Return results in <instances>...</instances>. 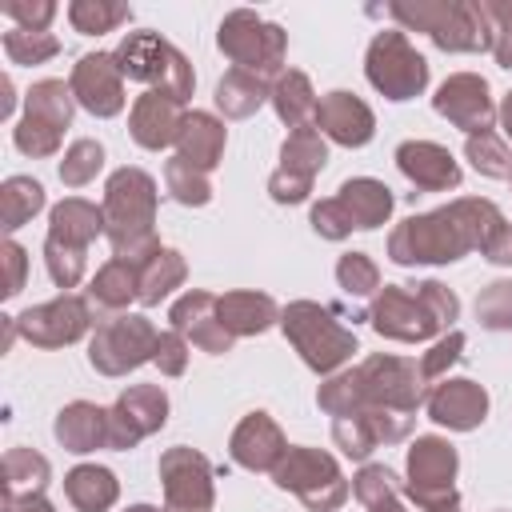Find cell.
Listing matches in <instances>:
<instances>
[{"instance_id": "1", "label": "cell", "mask_w": 512, "mask_h": 512, "mask_svg": "<svg viewBox=\"0 0 512 512\" xmlns=\"http://www.w3.org/2000/svg\"><path fill=\"white\" fill-rule=\"evenodd\" d=\"M504 224V212L488 196H456L436 212H416L388 232V260L400 268L456 264L484 248Z\"/></svg>"}, {"instance_id": "2", "label": "cell", "mask_w": 512, "mask_h": 512, "mask_svg": "<svg viewBox=\"0 0 512 512\" xmlns=\"http://www.w3.org/2000/svg\"><path fill=\"white\" fill-rule=\"evenodd\" d=\"M432 384L420 372V360L408 356H388V352H372L364 356L356 368L328 376L316 388V404L320 412L336 416H352L360 408H396V412H416L424 408Z\"/></svg>"}, {"instance_id": "3", "label": "cell", "mask_w": 512, "mask_h": 512, "mask_svg": "<svg viewBox=\"0 0 512 512\" xmlns=\"http://www.w3.org/2000/svg\"><path fill=\"white\" fill-rule=\"evenodd\" d=\"M156 180L144 168H116L104 184V236L112 244V256L144 264L164 244L156 240Z\"/></svg>"}, {"instance_id": "4", "label": "cell", "mask_w": 512, "mask_h": 512, "mask_svg": "<svg viewBox=\"0 0 512 512\" xmlns=\"http://www.w3.org/2000/svg\"><path fill=\"white\" fill-rule=\"evenodd\" d=\"M456 316H460V296L440 280L384 284L368 308L372 328L396 344H424L436 332L452 328Z\"/></svg>"}, {"instance_id": "5", "label": "cell", "mask_w": 512, "mask_h": 512, "mask_svg": "<svg viewBox=\"0 0 512 512\" xmlns=\"http://www.w3.org/2000/svg\"><path fill=\"white\" fill-rule=\"evenodd\" d=\"M388 16L424 32L440 52H492V24L480 0H392Z\"/></svg>"}, {"instance_id": "6", "label": "cell", "mask_w": 512, "mask_h": 512, "mask_svg": "<svg viewBox=\"0 0 512 512\" xmlns=\"http://www.w3.org/2000/svg\"><path fill=\"white\" fill-rule=\"evenodd\" d=\"M280 332L288 336V344L300 352V360L316 376H336L356 352V332L344 328L336 320V312L328 304H316V300L284 304L280 308Z\"/></svg>"}, {"instance_id": "7", "label": "cell", "mask_w": 512, "mask_h": 512, "mask_svg": "<svg viewBox=\"0 0 512 512\" xmlns=\"http://www.w3.org/2000/svg\"><path fill=\"white\" fill-rule=\"evenodd\" d=\"M112 56H116L124 80L148 84V92H164L184 104L196 88V72L188 64V56L176 44H168L160 32H128Z\"/></svg>"}, {"instance_id": "8", "label": "cell", "mask_w": 512, "mask_h": 512, "mask_svg": "<svg viewBox=\"0 0 512 512\" xmlns=\"http://www.w3.org/2000/svg\"><path fill=\"white\" fill-rule=\"evenodd\" d=\"M216 44L232 60V68H244L268 84L284 72L288 32L272 20H260L252 8H232L216 28Z\"/></svg>"}, {"instance_id": "9", "label": "cell", "mask_w": 512, "mask_h": 512, "mask_svg": "<svg viewBox=\"0 0 512 512\" xmlns=\"http://www.w3.org/2000/svg\"><path fill=\"white\" fill-rule=\"evenodd\" d=\"M272 484L300 496L308 512H336L352 496V484L344 480L336 456L324 448H304V444H288L284 460L272 468Z\"/></svg>"}, {"instance_id": "10", "label": "cell", "mask_w": 512, "mask_h": 512, "mask_svg": "<svg viewBox=\"0 0 512 512\" xmlns=\"http://www.w3.org/2000/svg\"><path fill=\"white\" fill-rule=\"evenodd\" d=\"M364 76L384 100H416L428 88V60L412 48L400 28L376 32L364 52Z\"/></svg>"}, {"instance_id": "11", "label": "cell", "mask_w": 512, "mask_h": 512, "mask_svg": "<svg viewBox=\"0 0 512 512\" xmlns=\"http://www.w3.org/2000/svg\"><path fill=\"white\" fill-rule=\"evenodd\" d=\"M156 340H160V332L148 316H136V312L108 316L96 324V332L88 340V364L100 376H128L140 364H152Z\"/></svg>"}, {"instance_id": "12", "label": "cell", "mask_w": 512, "mask_h": 512, "mask_svg": "<svg viewBox=\"0 0 512 512\" xmlns=\"http://www.w3.org/2000/svg\"><path fill=\"white\" fill-rule=\"evenodd\" d=\"M456 472H460V452L444 436H416L404 460V492L424 512L460 504Z\"/></svg>"}, {"instance_id": "13", "label": "cell", "mask_w": 512, "mask_h": 512, "mask_svg": "<svg viewBox=\"0 0 512 512\" xmlns=\"http://www.w3.org/2000/svg\"><path fill=\"white\" fill-rule=\"evenodd\" d=\"M160 488H164V512H212L216 504V472L204 452L176 444L160 452Z\"/></svg>"}, {"instance_id": "14", "label": "cell", "mask_w": 512, "mask_h": 512, "mask_svg": "<svg viewBox=\"0 0 512 512\" xmlns=\"http://www.w3.org/2000/svg\"><path fill=\"white\" fill-rule=\"evenodd\" d=\"M16 328H20V336L32 348H68L88 328H96V312H92V304L84 296L60 292L56 300H44V304L24 308L16 316Z\"/></svg>"}, {"instance_id": "15", "label": "cell", "mask_w": 512, "mask_h": 512, "mask_svg": "<svg viewBox=\"0 0 512 512\" xmlns=\"http://www.w3.org/2000/svg\"><path fill=\"white\" fill-rule=\"evenodd\" d=\"M324 164H328V144L312 124L288 132L280 144V168L268 176V196L276 204H304Z\"/></svg>"}, {"instance_id": "16", "label": "cell", "mask_w": 512, "mask_h": 512, "mask_svg": "<svg viewBox=\"0 0 512 512\" xmlns=\"http://www.w3.org/2000/svg\"><path fill=\"white\" fill-rule=\"evenodd\" d=\"M164 424H168V392L160 384H132L108 408V448L128 452Z\"/></svg>"}, {"instance_id": "17", "label": "cell", "mask_w": 512, "mask_h": 512, "mask_svg": "<svg viewBox=\"0 0 512 512\" xmlns=\"http://www.w3.org/2000/svg\"><path fill=\"white\" fill-rule=\"evenodd\" d=\"M432 108L436 116H444L452 128H460L464 136H476V132H492L496 124V100H492V88L480 72H452L436 96H432Z\"/></svg>"}, {"instance_id": "18", "label": "cell", "mask_w": 512, "mask_h": 512, "mask_svg": "<svg viewBox=\"0 0 512 512\" xmlns=\"http://www.w3.org/2000/svg\"><path fill=\"white\" fill-rule=\"evenodd\" d=\"M68 88L76 96V104L88 112V116H116L124 112V72L116 64L112 52H84L76 64H72V76H68Z\"/></svg>"}, {"instance_id": "19", "label": "cell", "mask_w": 512, "mask_h": 512, "mask_svg": "<svg viewBox=\"0 0 512 512\" xmlns=\"http://www.w3.org/2000/svg\"><path fill=\"white\" fill-rule=\"evenodd\" d=\"M168 324H172L184 340H192L200 352H208V356H224V352H232V344H236V336H232V332L224 328V320H220V296H212V292H204V288H188L180 300H172Z\"/></svg>"}, {"instance_id": "20", "label": "cell", "mask_w": 512, "mask_h": 512, "mask_svg": "<svg viewBox=\"0 0 512 512\" xmlns=\"http://www.w3.org/2000/svg\"><path fill=\"white\" fill-rule=\"evenodd\" d=\"M424 412L448 432H472L488 420V392L468 376H444L440 384H432Z\"/></svg>"}, {"instance_id": "21", "label": "cell", "mask_w": 512, "mask_h": 512, "mask_svg": "<svg viewBox=\"0 0 512 512\" xmlns=\"http://www.w3.org/2000/svg\"><path fill=\"white\" fill-rule=\"evenodd\" d=\"M312 128H316L324 140L340 144V148H364V144L376 136V116H372V108H368L356 92L336 88V92H324V96H320Z\"/></svg>"}, {"instance_id": "22", "label": "cell", "mask_w": 512, "mask_h": 512, "mask_svg": "<svg viewBox=\"0 0 512 512\" xmlns=\"http://www.w3.org/2000/svg\"><path fill=\"white\" fill-rule=\"evenodd\" d=\"M396 168L420 192H456L464 180L456 156L436 140H404L396 148Z\"/></svg>"}, {"instance_id": "23", "label": "cell", "mask_w": 512, "mask_h": 512, "mask_svg": "<svg viewBox=\"0 0 512 512\" xmlns=\"http://www.w3.org/2000/svg\"><path fill=\"white\" fill-rule=\"evenodd\" d=\"M284 452H288V440L268 412H248L228 436L232 464H240L248 472H272L284 460Z\"/></svg>"}, {"instance_id": "24", "label": "cell", "mask_w": 512, "mask_h": 512, "mask_svg": "<svg viewBox=\"0 0 512 512\" xmlns=\"http://www.w3.org/2000/svg\"><path fill=\"white\" fill-rule=\"evenodd\" d=\"M184 116H188V108L180 100H172L164 92H144V96H136V104L128 112V132L140 148L160 152V148L176 144Z\"/></svg>"}, {"instance_id": "25", "label": "cell", "mask_w": 512, "mask_h": 512, "mask_svg": "<svg viewBox=\"0 0 512 512\" xmlns=\"http://www.w3.org/2000/svg\"><path fill=\"white\" fill-rule=\"evenodd\" d=\"M84 300L92 304L96 324H100V320H108V316H120L132 300H140V264L120 260V256L104 260V264L96 268V276L88 280Z\"/></svg>"}, {"instance_id": "26", "label": "cell", "mask_w": 512, "mask_h": 512, "mask_svg": "<svg viewBox=\"0 0 512 512\" xmlns=\"http://www.w3.org/2000/svg\"><path fill=\"white\" fill-rule=\"evenodd\" d=\"M52 432H56L60 448L72 456H88L96 448H108V408H100L92 400H72L56 412Z\"/></svg>"}, {"instance_id": "27", "label": "cell", "mask_w": 512, "mask_h": 512, "mask_svg": "<svg viewBox=\"0 0 512 512\" xmlns=\"http://www.w3.org/2000/svg\"><path fill=\"white\" fill-rule=\"evenodd\" d=\"M224 144H228V128L224 120H216L212 112H200L192 108L180 124V136H176V156L188 160L192 168L200 172H212L224 156Z\"/></svg>"}, {"instance_id": "28", "label": "cell", "mask_w": 512, "mask_h": 512, "mask_svg": "<svg viewBox=\"0 0 512 512\" xmlns=\"http://www.w3.org/2000/svg\"><path fill=\"white\" fill-rule=\"evenodd\" d=\"M336 200L348 212L352 228H360V232H372V228L388 224L392 204H396L392 200V188L384 180H376V176H352V180H344L340 192H336Z\"/></svg>"}, {"instance_id": "29", "label": "cell", "mask_w": 512, "mask_h": 512, "mask_svg": "<svg viewBox=\"0 0 512 512\" xmlns=\"http://www.w3.org/2000/svg\"><path fill=\"white\" fill-rule=\"evenodd\" d=\"M104 236V208H96L84 196H68L60 204H52L48 212V240H60L68 248L88 252V244Z\"/></svg>"}, {"instance_id": "30", "label": "cell", "mask_w": 512, "mask_h": 512, "mask_svg": "<svg viewBox=\"0 0 512 512\" xmlns=\"http://www.w3.org/2000/svg\"><path fill=\"white\" fill-rule=\"evenodd\" d=\"M220 320L232 336H260L272 324H280V304L268 292L256 288H236L220 296Z\"/></svg>"}, {"instance_id": "31", "label": "cell", "mask_w": 512, "mask_h": 512, "mask_svg": "<svg viewBox=\"0 0 512 512\" xmlns=\"http://www.w3.org/2000/svg\"><path fill=\"white\" fill-rule=\"evenodd\" d=\"M268 104L276 108L280 124H288V132H296V128H308V124L316 120V104H320V100H316V88H312L308 72L284 68V72L272 80Z\"/></svg>"}, {"instance_id": "32", "label": "cell", "mask_w": 512, "mask_h": 512, "mask_svg": "<svg viewBox=\"0 0 512 512\" xmlns=\"http://www.w3.org/2000/svg\"><path fill=\"white\" fill-rule=\"evenodd\" d=\"M64 496L76 512H108L120 500V480L104 464H76L64 476Z\"/></svg>"}, {"instance_id": "33", "label": "cell", "mask_w": 512, "mask_h": 512, "mask_svg": "<svg viewBox=\"0 0 512 512\" xmlns=\"http://www.w3.org/2000/svg\"><path fill=\"white\" fill-rule=\"evenodd\" d=\"M0 468H4V504L20 500V496H44V488L52 480L48 456H40L36 448H24V444L8 448Z\"/></svg>"}, {"instance_id": "34", "label": "cell", "mask_w": 512, "mask_h": 512, "mask_svg": "<svg viewBox=\"0 0 512 512\" xmlns=\"http://www.w3.org/2000/svg\"><path fill=\"white\" fill-rule=\"evenodd\" d=\"M272 96V84L244 72V68H228L220 80H216V108L228 116V120H248L264 100Z\"/></svg>"}, {"instance_id": "35", "label": "cell", "mask_w": 512, "mask_h": 512, "mask_svg": "<svg viewBox=\"0 0 512 512\" xmlns=\"http://www.w3.org/2000/svg\"><path fill=\"white\" fill-rule=\"evenodd\" d=\"M188 280V264L176 248H160L156 256H148L140 264V304L156 308L164 296H172L180 284Z\"/></svg>"}, {"instance_id": "36", "label": "cell", "mask_w": 512, "mask_h": 512, "mask_svg": "<svg viewBox=\"0 0 512 512\" xmlns=\"http://www.w3.org/2000/svg\"><path fill=\"white\" fill-rule=\"evenodd\" d=\"M72 112H76V96L64 80H36L24 96V116H32L56 132H64L72 124Z\"/></svg>"}, {"instance_id": "37", "label": "cell", "mask_w": 512, "mask_h": 512, "mask_svg": "<svg viewBox=\"0 0 512 512\" xmlns=\"http://www.w3.org/2000/svg\"><path fill=\"white\" fill-rule=\"evenodd\" d=\"M44 204H48V196H44V184L40 180H32V176H8L0 184V228L4 232L24 228Z\"/></svg>"}, {"instance_id": "38", "label": "cell", "mask_w": 512, "mask_h": 512, "mask_svg": "<svg viewBox=\"0 0 512 512\" xmlns=\"http://www.w3.org/2000/svg\"><path fill=\"white\" fill-rule=\"evenodd\" d=\"M68 20L80 36H104L120 24L132 20V8L128 4H116V0H72L68 4Z\"/></svg>"}, {"instance_id": "39", "label": "cell", "mask_w": 512, "mask_h": 512, "mask_svg": "<svg viewBox=\"0 0 512 512\" xmlns=\"http://www.w3.org/2000/svg\"><path fill=\"white\" fill-rule=\"evenodd\" d=\"M164 188H168V196H172L176 204H184V208H204V204L212 200V180H208V172L192 168V164L180 160V156L164 160Z\"/></svg>"}, {"instance_id": "40", "label": "cell", "mask_w": 512, "mask_h": 512, "mask_svg": "<svg viewBox=\"0 0 512 512\" xmlns=\"http://www.w3.org/2000/svg\"><path fill=\"white\" fill-rule=\"evenodd\" d=\"M464 160L488 180H512V152L496 132H476L464 140Z\"/></svg>"}, {"instance_id": "41", "label": "cell", "mask_w": 512, "mask_h": 512, "mask_svg": "<svg viewBox=\"0 0 512 512\" xmlns=\"http://www.w3.org/2000/svg\"><path fill=\"white\" fill-rule=\"evenodd\" d=\"M100 168H104V144L80 136V140L68 144V152H64V160H60V184L84 188L88 180H96Z\"/></svg>"}, {"instance_id": "42", "label": "cell", "mask_w": 512, "mask_h": 512, "mask_svg": "<svg viewBox=\"0 0 512 512\" xmlns=\"http://www.w3.org/2000/svg\"><path fill=\"white\" fill-rule=\"evenodd\" d=\"M336 284L344 288V296L352 300H364V296H376L380 292V268L368 252H344L336 260Z\"/></svg>"}, {"instance_id": "43", "label": "cell", "mask_w": 512, "mask_h": 512, "mask_svg": "<svg viewBox=\"0 0 512 512\" xmlns=\"http://www.w3.org/2000/svg\"><path fill=\"white\" fill-rule=\"evenodd\" d=\"M476 324L488 332H512V280H492L476 292Z\"/></svg>"}, {"instance_id": "44", "label": "cell", "mask_w": 512, "mask_h": 512, "mask_svg": "<svg viewBox=\"0 0 512 512\" xmlns=\"http://www.w3.org/2000/svg\"><path fill=\"white\" fill-rule=\"evenodd\" d=\"M4 56L12 60V64H44V60H52L56 52H60V40L52 36V32H28V28H12V32H4Z\"/></svg>"}, {"instance_id": "45", "label": "cell", "mask_w": 512, "mask_h": 512, "mask_svg": "<svg viewBox=\"0 0 512 512\" xmlns=\"http://www.w3.org/2000/svg\"><path fill=\"white\" fill-rule=\"evenodd\" d=\"M44 268L52 276L56 288H76L84 280V268H88V252L80 248H68L60 240H48L44 236Z\"/></svg>"}, {"instance_id": "46", "label": "cell", "mask_w": 512, "mask_h": 512, "mask_svg": "<svg viewBox=\"0 0 512 512\" xmlns=\"http://www.w3.org/2000/svg\"><path fill=\"white\" fill-rule=\"evenodd\" d=\"M404 492V480L388 468V464H364L356 476H352V496L368 508L376 500H388V496H400Z\"/></svg>"}, {"instance_id": "47", "label": "cell", "mask_w": 512, "mask_h": 512, "mask_svg": "<svg viewBox=\"0 0 512 512\" xmlns=\"http://www.w3.org/2000/svg\"><path fill=\"white\" fill-rule=\"evenodd\" d=\"M60 140H64V132L48 128V124H40V120H32V116H20V124L12 128V144H16L24 156H32V160L56 156V152H60Z\"/></svg>"}, {"instance_id": "48", "label": "cell", "mask_w": 512, "mask_h": 512, "mask_svg": "<svg viewBox=\"0 0 512 512\" xmlns=\"http://www.w3.org/2000/svg\"><path fill=\"white\" fill-rule=\"evenodd\" d=\"M332 440L348 460H368L376 452V440H372L364 416H336L332 420Z\"/></svg>"}, {"instance_id": "49", "label": "cell", "mask_w": 512, "mask_h": 512, "mask_svg": "<svg viewBox=\"0 0 512 512\" xmlns=\"http://www.w3.org/2000/svg\"><path fill=\"white\" fill-rule=\"evenodd\" d=\"M464 356V332H448V336H440L424 356H420V372H424V380L428 384H440L444 376H448V368L456 364Z\"/></svg>"}, {"instance_id": "50", "label": "cell", "mask_w": 512, "mask_h": 512, "mask_svg": "<svg viewBox=\"0 0 512 512\" xmlns=\"http://www.w3.org/2000/svg\"><path fill=\"white\" fill-rule=\"evenodd\" d=\"M492 24V56L500 68L512 72V0H480Z\"/></svg>"}, {"instance_id": "51", "label": "cell", "mask_w": 512, "mask_h": 512, "mask_svg": "<svg viewBox=\"0 0 512 512\" xmlns=\"http://www.w3.org/2000/svg\"><path fill=\"white\" fill-rule=\"evenodd\" d=\"M308 224H312V232H316V236H324V240H344V236H352V232H356V228H352V220H348V212L340 208V200H336V196L316 200V204H312V212H308Z\"/></svg>"}, {"instance_id": "52", "label": "cell", "mask_w": 512, "mask_h": 512, "mask_svg": "<svg viewBox=\"0 0 512 512\" xmlns=\"http://www.w3.org/2000/svg\"><path fill=\"white\" fill-rule=\"evenodd\" d=\"M152 364H156L164 376H184V368H188V340H184L176 328L160 332L156 352H152Z\"/></svg>"}, {"instance_id": "53", "label": "cell", "mask_w": 512, "mask_h": 512, "mask_svg": "<svg viewBox=\"0 0 512 512\" xmlns=\"http://www.w3.org/2000/svg\"><path fill=\"white\" fill-rule=\"evenodd\" d=\"M8 20H16V28H28V32H48L52 16L60 12L52 0H12L8 8Z\"/></svg>"}, {"instance_id": "54", "label": "cell", "mask_w": 512, "mask_h": 512, "mask_svg": "<svg viewBox=\"0 0 512 512\" xmlns=\"http://www.w3.org/2000/svg\"><path fill=\"white\" fill-rule=\"evenodd\" d=\"M0 260H4V296H20L24 288V276H28V252L16 244V240H4L0 248Z\"/></svg>"}, {"instance_id": "55", "label": "cell", "mask_w": 512, "mask_h": 512, "mask_svg": "<svg viewBox=\"0 0 512 512\" xmlns=\"http://www.w3.org/2000/svg\"><path fill=\"white\" fill-rule=\"evenodd\" d=\"M480 252H484V260H488V264H500V268H508V264H512V224L504 220V224L492 232V240H488Z\"/></svg>"}, {"instance_id": "56", "label": "cell", "mask_w": 512, "mask_h": 512, "mask_svg": "<svg viewBox=\"0 0 512 512\" xmlns=\"http://www.w3.org/2000/svg\"><path fill=\"white\" fill-rule=\"evenodd\" d=\"M4 512H56L48 496H20L12 504H4Z\"/></svg>"}, {"instance_id": "57", "label": "cell", "mask_w": 512, "mask_h": 512, "mask_svg": "<svg viewBox=\"0 0 512 512\" xmlns=\"http://www.w3.org/2000/svg\"><path fill=\"white\" fill-rule=\"evenodd\" d=\"M496 120H500V128H504V136L512 140V92L500 100V112H496Z\"/></svg>"}, {"instance_id": "58", "label": "cell", "mask_w": 512, "mask_h": 512, "mask_svg": "<svg viewBox=\"0 0 512 512\" xmlns=\"http://www.w3.org/2000/svg\"><path fill=\"white\" fill-rule=\"evenodd\" d=\"M0 88H4V100H0V116H12V108H16V96H12V80L4 76V80H0Z\"/></svg>"}, {"instance_id": "59", "label": "cell", "mask_w": 512, "mask_h": 512, "mask_svg": "<svg viewBox=\"0 0 512 512\" xmlns=\"http://www.w3.org/2000/svg\"><path fill=\"white\" fill-rule=\"evenodd\" d=\"M368 512H408V508L400 504V496H388V500H376V504H368Z\"/></svg>"}, {"instance_id": "60", "label": "cell", "mask_w": 512, "mask_h": 512, "mask_svg": "<svg viewBox=\"0 0 512 512\" xmlns=\"http://www.w3.org/2000/svg\"><path fill=\"white\" fill-rule=\"evenodd\" d=\"M124 512H160V508H152V504H132V508H124Z\"/></svg>"}, {"instance_id": "61", "label": "cell", "mask_w": 512, "mask_h": 512, "mask_svg": "<svg viewBox=\"0 0 512 512\" xmlns=\"http://www.w3.org/2000/svg\"><path fill=\"white\" fill-rule=\"evenodd\" d=\"M436 512H460V504H448V508H436Z\"/></svg>"}]
</instances>
